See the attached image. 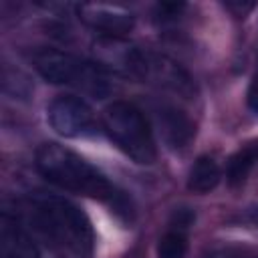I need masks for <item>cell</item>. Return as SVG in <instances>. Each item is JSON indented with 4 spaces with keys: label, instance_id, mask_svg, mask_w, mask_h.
Instances as JSON below:
<instances>
[{
    "label": "cell",
    "instance_id": "obj_7",
    "mask_svg": "<svg viewBox=\"0 0 258 258\" xmlns=\"http://www.w3.org/2000/svg\"><path fill=\"white\" fill-rule=\"evenodd\" d=\"M77 14L87 26L103 36L121 38L135 24V16L117 4H81L77 6Z\"/></svg>",
    "mask_w": 258,
    "mask_h": 258
},
{
    "label": "cell",
    "instance_id": "obj_10",
    "mask_svg": "<svg viewBox=\"0 0 258 258\" xmlns=\"http://www.w3.org/2000/svg\"><path fill=\"white\" fill-rule=\"evenodd\" d=\"M222 171L214 157L202 155L194 161L187 173V189L194 194H208L220 183Z\"/></svg>",
    "mask_w": 258,
    "mask_h": 258
},
{
    "label": "cell",
    "instance_id": "obj_12",
    "mask_svg": "<svg viewBox=\"0 0 258 258\" xmlns=\"http://www.w3.org/2000/svg\"><path fill=\"white\" fill-rule=\"evenodd\" d=\"M187 252V238L183 230L171 228L159 238L157 244V258H183Z\"/></svg>",
    "mask_w": 258,
    "mask_h": 258
},
{
    "label": "cell",
    "instance_id": "obj_8",
    "mask_svg": "<svg viewBox=\"0 0 258 258\" xmlns=\"http://www.w3.org/2000/svg\"><path fill=\"white\" fill-rule=\"evenodd\" d=\"M0 258H40L38 248L16 216L8 212L0 220Z\"/></svg>",
    "mask_w": 258,
    "mask_h": 258
},
{
    "label": "cell",
    "instance_id": "obj_14",
    "mask_svg": "<svg viewBox=\"0 0 258 258\" xmlns=\"http://www.w3.org/2000/svg\"><path fill=\"white\" fill-rule=\"evenodd\" d=\"M248 216H250V220L258 226V206H252V208H250V212H248Z\"/></svg>",
    "mask_w": 258,
    "mask_h": 258
},
{
    "label": "cell",
    "instance_id": "obj_4",
    "mask_svg": "<svg viewBox=\"0 0 258 258\" xmlns=\"http://www.w3.org/2000/svg\"><path fill=\"white\" fill-rule=\"evenodd\" d=\"M103 129L111 141L133 161L147 165L155 161L157 149L153 141L151 127L133 103L113 101L103 113Z\"/></svg>",
    "mask_w": 258,
    "mask_h": 258
},
{
    "label": "cell",
    "instance_id": "obj_6",
    "mask_svg": "<svg viewBox=\"0 0 258 258\" xmlns=\"http://www.w3.org/2000/svg\"><path fill=\"white\" fill-rule=\"evenodd\" d=\"M139 81H147L151 85H157L159 89L171 91L179 97H194L196 93V85L194 79L189 77V73L175 62L173 58L159 54V52H151V50H143L141 56V67H139Z\"/></svg>",
    "mask_w": 258,
    "mask_h": 258
},
{
    "label": "cell",
    "instance_id": "obj_13",
    "mask_svg": "<svg viewBox=\"0 0 258 258\" xmlns=\"http://www.w3.org/2000/svg\"><path fill=\"white\" fill-rule=\"evenodd\" d=\"M246 103H248V109L252 113H258V58H256V67H254V73H252V79L248 85Z\"/></svg>",
    "mask_w": 258,
    "mask_h": 258
},
{
    "label": "cell",
    "instance_id": "obj_3",
    "mask_svg": "<svg viewBox=\"0 0 258 258\" xmlns=\"http://www.w3.org/2000/svg\"><path fill=\"white\" fill-rule=\"evenodd\" d=\"M32 64L48 83L73 87L93 99H105L115 91L113 73L97 60H89L67 50L38 48L32 54Z\"/></svg>",
    "mask_w": 258,
    "mask_h": 258
},
{
    "label": "cell",
    "instance_id": "obj_2",
    "mask_svg": "<svg viewBox=\"0 0 258 258\" xmlns=\"http://www.w3.org/2000/svg\"><path fill=\"white\" fill-rule=\"evenodd\" d=\"M36 169L38 173L50 181L52 185L87 196L93 200H101L115 208V212H127L125 196L109 181V177L99 171L93 163H89L79 153L67 149L58 143H42L36 149Z\"/></svg>",
    "mask_w": 258,
    "mask_h": 258
},
{
    "label": "cell",
    "instance_id": "obj_5",
    "mask_svg": "<svg viewBox=\"0 0 258 258\" xmlns=\"http://www.w3.org/2000/svg\"><path fill=\"white\" fill-rule=\"evenodd\" d=\"M50 127L71 139L89 137L97 133V119L89 103L77 95H60L48 105Z\"/></svg>",
    "mask_w": 258,
    "mask_h": 258
},
{
    "label": "cell",
    "instance_id": "obj_1",
    "mask_svg": "<svg viewBox=\"0 0 258 258\" xmlns=\"http://www.w3.org/2000/svg\"><path fill=\"white\" fill-rule=\"evenodd\" d=\"M22 212L30 228L50 246L75 258H91L95 232L87 214L60 196L34 194L22 202Z\"/></svg>",
    "mask_w": 258,
    "mask_h": 258
},
{
    "label": "cell",
    "instance_id": "obj_9",
    "mask_svg": "<svg viewBox=\"0 0 258 258\" xmlns=\"http://www.w3.org/2000/svg\"><path fill=\"white\" fill-rule=\"evenodd\" d=\"M157 123H159L161 137L173 149L185 147L196 133L189 117L183 111H179L177 107H161L157 111Z\"/></svg>",
    "mask_w": 258,
    "mask_h": 258
},
{
    "label": "cell",
    "instance_id": "obj_11",
    "mask_svg": "<svg viewBox=\"0 0 258 258\" xmlns=\"http://www.w3.org/2000/svg\"><path fill=\"white\" fill-rule=\"evenodd\" d=\"M256 159H258V143H254V145L242 149V151H240L238 155H234L232 161H230V167H228V179H230L232 183H240V181H244L246 175L250 173V169L254 167Z\"/></svg>",
    "mask_w": 258,
    "mask_h": 258
}]
</instances>
